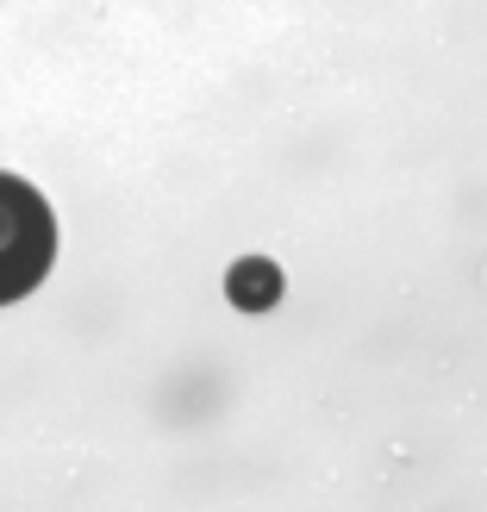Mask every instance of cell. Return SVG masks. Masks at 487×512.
Here are the masks:
<instances>
[{
  "mask_svg": "<svg viewBox=\"0 0 487 512\" xmlns=\"http://www.w3.org/2000/svg\"><path fill=\"white\" fill-rule=\"evenodd\" d=\"M57 263V219H50V200L19 182V175H0V306L25 300Z\"/></svg>",
  "mask_w": 487,
  "mask_h": 512,
  "instance_id": "1",
  "label": "cell"
}]
</instances>
